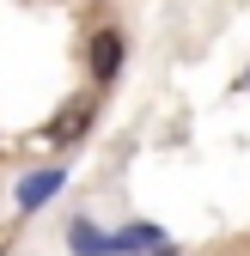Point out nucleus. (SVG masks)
Instances as JSON below:
<instances>
[{
    "mask_svg": "<svg viewBox=\"0 0 250 256\" xmlns=\"http://www.w3.org/2000/svg\"><path fill=\"white\" fill-rule=\"evenodd\" d=\"M122 74V30H92V80L110 86Z\"/></svg>",
    "mask_w": 250,
    "mask_h": 256,
    "instance_id": "obj_1",
    "label": "nucleus"
},
{
    "mask_svg": "<svg viewBox=\"0 0 250 256\" xmlns=\"http://www.w3.org/2000/svg\"><path fill=\"white\" fill-rule=\"evenodd\" d=\"M86 122H92V110H86V98H74L68 110H61V116L49 122V140H55V146H68V140H80V128H86Z\"/></svg>",
    "mask_w": 250,
    "mask_h": 256,
    "instance_id": "obj_2",
    "label": "nucleus"
},
{
    "mask_svg": "<svg viewBox=\"0 0 250 256\" xmlns=\"http://www.w3.org/2000/svg\"><path fill=\"white\" fill-rule=\"evenodd\" d=\"M55 183H61L55 171H43V177H30V183H24V208H30V202H43V196H55Z\"/></svg>",
    "mask_w": 250,
    "mask_h": 256,
    "instance_id": "obj_3",
    "label": "nucleus"
}]
</instances>
